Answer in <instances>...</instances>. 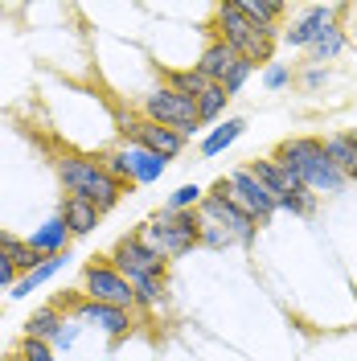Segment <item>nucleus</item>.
I'll return each mask as SVG.
<instances>
[{"label":"nucleus","mask_w":357,"mask_h":361,"mask_svg":"<svg viewBox=\"0 0 357 361\" xmlns=\"http://www.w3.org/2000/svg\"><path fill=\"white\" fill-rule=\"evenodd\" d=\"M275 160H279V164H288L291 173H300L304 189H313V193H341V189H345V180H349L333 160H329L325 140H316V135H296V140H284V144L275 148Z\"/></svg>","instance_id":"f257e3e1"},{"label":"nucleus","mask_w":357,"mask_h":361,"mask_svg":"<svg viewBox=\"0 0 357 361\" xmlns=\"http://www.w3.org/2000/svg\"><path fill=\"white\" fill-rule=\"evenodd\" d=\"M58 177L66 185L70 197H83V202L99 205V214H107L119 205L123 197V180H115L103 160H90V157H62L58 160Z\"/></svg>","instance_id":"f03ea898"},{"label":"nucleus","mask_w":357,"mask_h":361,"mask_svg":"<svg viewBox=\"0 0 357 361\" xmlns=\"http://www.w3.org/2000/svg\"><path fill=\"white\" fill-rule=\"evenodd\" d=\"M214 33H218V42H226L250 66H263V62H271V54H275V33L271 29H259L250 17H243L238 0H226L222 8H218Z\"/></svg>","instance_id":"7ed1b4c3"},{"label":"nucleus","mask_w":357,"mask_h":361,"mask_svg":"<svg viewBox=\"0 0 357 361\" xmlns=\"http://www.w3.org/2000/svg\"><path fill=\"white\" fill-rule=\"evenodd\" d=\"M140 238L157 250L160 259H181V255H189L193 247H201V218H198V209H189V214L160 209L157 218L144 222Z\"/></svg>","instance_id":"20e7f679"},{"label":"nucleus","mask_w":357,"mask_h":361,"mask_svg":"<svg viewBox=\"0 0 357 361\" xmlns=\"http://www.w3.org/2000/svg\"><path fill=\"white\" fill-rule=\"evenodd\" d=\"M140 115H144V119H152V123H160V128H173V132H181V135H193V132H198V123H201V119H198V103H193V99H185V94H177L169 82L144 94Z\"/></svg>","instance_id":"39448f33"},{"label":"nucleus","mask_w":357,"mask_h":361,"mask_svg":"<svg viewBox=\"0 0 357 361\" xmlns=\"http://www.w3.org/2000/svg\"><path fill=\"white\" fill-rule=\"evenodd\" d=\"M198 214L205 218V222L222 226L234 243H243V247H250V243H255V230H259V222H255L246 209H238V205L230 202V180H226V177L218 180L210 193H205V202H201Z\"/></svg>","instance_id":"423d86ee"},{"label":"nucleus","mask_w":357,"mask_h":361,"mask_svg":"<svg viewBox=\"0 0 357 361\" xmlns=\"http://www.w3.org/2000/svg\"><path fill=\"white\" fill-rule=\"evenodd\" d=\"M103 160V169L111 173L115 180H123V185H152V180L164 177V169H169V160H160L157 152H148V148H140V144H119L115 152H107Z\"/></svg>","instance_id":"0eeeda50"},{"label":"nucleus","mask_w":357,"mask_h":361,"mask_svg":"<svg viewBox=\"0 0 357 361\" xmlns=\"http://www.w3.org/2000/svg\"><path fill=\"white\" fill-rule=\"evenodd\" d=\"M115 128L123 132L128 144H140V148H148V152H157L160 160H173L185 152V135L173 132V128H160L152 119H144V115L135 111H119L115 115Z\"/></svg>","instance_id":"6e6552de"},{"label":"nucleus","mask_w":357,"mask_h":361,"mask_svg":"<svg viewBox=\"0 0 357 361\" xmlns=\"http://www.w3.org/2000/svg\"><path fill=\"white\" fill-rule=\"evenodd\" d=\"M83 295L95 300V304H111V308H123V312H132L135 308V288L128 275H119L111 263H87L83 271Z\"/></svg>","instance_id":"1a4fd4ad"},{"label":"nucleus","mask_w":357,"mask_h":361,"mask_svg":"<svg viewBox=\"0 0 357 361\" xmlns=\"http://www.w3.org/2000/svg\"><path fill=\"white\" fill-rule=\"evenodd\" d=\"M111 267L119 271V275H128L132 283H140V279H148V275H164V271H169V259H160L140 234H123L111 250Z\"/></svg>","instance_id":"9d476101"},{"label":"nucleus","mask_w":357,"mask_h":361,"mask_svg":"<svg viewBox=\"0 0 357 361\" xmlns=\"http://www.w3.org/2000/svg\"><path fill=\"white\" fill-rule=\"evenodd\" d=\"M226 180H230V202L238 205V209H246L255 222H271V214L279 209V197L250 169H234Z\"/></svg>","instance_id":"9b49d317"},{"label":"nucleus","mask_w":357,"mask_h":361,"mask_svg":"<svg viewBox=\"0 0 357 361\" xmlns=\"http://www.w3.org/2000/svg\"><path fill=\"white\" fill-rule=\"evenodd\" d=\"M70 316L78 320V324H90V329H103L111 341L128 337V329H132V312H123V308H111V304H95V300H78V304H70Z\"/></svg>","instance_id":"f8f14e48"},{"label":"nucleus","mask_w":357,"mask_h":361,"mask_svg":"<svg viewBox=\"0 0 357 361\" xmlns=\"http://www.w3.org/2000/svg\"><path fill=\"white\" fill-rule=\"evenodd\" d=\"M333 13H337L333 4H313V8H304V17L284 33V45H291V49H313V42L333 25Z\"/></svg>","instance_id":"ddd939ff"},{"label":"nucleus","mask_w":357,"mask_h":361,"mask_svg":"<svg viewBox=\"0 0 357 361\" xmlns=\"http://www.w3.org/2000/svg\"><path fill=\"white\" fill-rule=\"evenodd\" d=\"M246 169H250L255 177L263 180V185H267V189L275 193V197H288V193H296V189H304V180H300V173H291L288 164H279L275 157L250 160Z\"/></svg>","instance_id":"4468645a"},{"label":"nucleus","mask_w":357,"mask_h":361,"mask_svg":"<svg viewBox=\"0 0 357 361\" xmlns=\"http://www.w3.org/2000/svg\"><path fill=\"white\" fill-rule=\"evenodd\" d=\"M234 66H238V54H234L226 42H218V37L205 45V49H201V58H198V70L210 78V82H218V87L226 82V74H230Z\"/></svg>","instance_id":"2eb2a0df"},{"label":"nucleus","mask_w":357,"mask_h":361,"mask_svg":"<svg viewBox=\"0 0 357 361\" xmlns=\"http://www.w3.org/2000/svg\"><path fill=\"white\" fill-rule=\"evenodd\" d=\"M74 238L70 234V226H66V218L58 214V218H49V222H42L37 230H33V238H29V247L37 250V255H66V243Z\"/></svg>","instance_id":"dca6fc26"},{"label":"nucleus","mask_w":357,"mask_h":361,"mask_svg":"<svg viewBox=\"0 0 357 361\" xmlns=\"http://www.w3.org/2000/svg\"><path fill=\"white\" fill-rule=\"evenodd\" d=\"M62 324H66V312L58 308V304H45V308H37V312L25 320V337L33 341H58V333H62Z\"/></svg>","instance_id":"f3484780"},{"label":"nucleus","mask_w":357,"mask_h":361,"mask_svg":"<svg viewBox=\"0 0 357 361\" xmlns=\"http://www.w3.org/2000/svg\"><path fill=\"white\" fill-rule=\"evenodd\" d=\"M62 218H66V226H70V234L74 238H83V234H95L99 230V205H90V202H83V197H66L62 202Z\"/></svg>","instance_id":"a211bd4d"},{"label":"nucleus","mask_w":357,"mask_h":361,"mask_svg":"<svg viewBox=\"0 0 357 361\" xmlns=\"http://www.w3.org/2000/svg\"><path fill=\"white\" fill-rule=\"evenodd\" d=\"M0 250L8 255V263L21 271V275H29L33 267H42L45 263V255H37V250L29 247V238H13L8 230H0Z\"/></svg>","instance_id":"6ab92c4d"},{"label":"nucleus","mask_w":357,"mask_h":361,"mask_svg":"<svg viewBox=\"0 0 357 361\" xmlns=\"http://www.w3.org/2000/svg\"><path fill=\"white\" fill-rule=\"evenodd\" d=\"M66 263H70V255H49L42 267H33L29 275H21V279H17V288H13V300H25L29 292H37V288H42V283H49V279H54L58 271L66 267Z\"/></svg>","instance_id":"aec40b11"},{"label":"nucleus","mask_w":357,"mask_h":361,"mask_svg":"<svg viewBox=\"0 0 357 361\" xmlns=\"http://www.w3.org/2000/svg\"><path fill=\"white\" fill-rule=\"evenodd\" d=\"M132 288H135V308L152 312V308H160L169 300V275H148V279H140Z\"/></svg>","instance_id":"412c9836"},{"label":"nucleus","mask_w":357,"mask_h":361,"mask_svg":"<svg viewBox=\"0 0 357 361\" xmlns=\"http://www.w3.org/2000/svg\"><path fill=\"white\" fill-rule=\"evenodd\" d=\"M243 132H246L243 119H226L222 128H214V132L201 140V157H218V152H226V148H230V144H234Z\"/></svg>","instance_id":"4be33fe9"},{"label":"nucleus","mask_w":357,"mask_h":361,"mask_svg":"<svg viewBox=\"0 0 357 361\" xmlns=\"http://www.w3.org/2000/svg\"><path fill=\"white\" fill-rule=\"evenodd\" d=\"M238 8H243V17H250L259 29H271V33H275V21L284 17V4H275V0H238Z\"/></svg>","instance_id":"5701e85b"},{"label":"nucleus","mask_w":357,"mask_h":361,"mask_svg":"<svg viewBox=\"0 0 357 361\" xmlns=\"http://www.w3.org/2000/svg\"><path fill=\"white\" fill-rule=\"evenodd\" d=\"M169 87L177 90V94H185V99H193V103H198L201 94H205V87H210V78H205L198 66H193V70H173V74H169Z\"/></svg>","instance_id":"b1692460"},{"label":"nucleus","mask_w":357,"mask_h":361,"mask_svg":"<svg viewBox=\"0 0 357 361\" xmlns=\"http://www.w3.org/2000/svg\"><path fill=\"white\" fill-rule=\"evenodd\" d=\"M341 49H345V29H341V25H329V29L313 42L308 54H313V62H333Z\"/></svg>","instance_id":"393cba45"},{"label":"nucleus","mask_w":357,"mask_h":361,"mask_svg":"<svg viewBox=\"0 0 357 361\" xmlns=\"http://www.w3.org/2000/svg\"><path fill=\"white\" fill-rule=\"evenodd\" d=\"M226 103H230V94H226V90L218 87V82H210V87H205V94L198 99V119H201V123L218 119V115L226 111Z\"/></svg>","instance_id":"a878e982"},{"label":"nucleus","mask_w":357,"mask_h":361,"mask_svg":"<svg viewBox=\"0 0 357 361\" xmlns=\"http://www.w3.org/2000/svg\"><path fill=\"white\" fill-rule=\"evenodd\" d=\"M325 148H329V160H333L337 169L349 177V169H353V160H357V148L349 144V135H329V140H325Z\"/></svg>","instance_id":"bb28decb"},{"label":"nucleus","mask_w":357,"mask_h":361,"mask_svg":"<svg viewBox=\"0 0 357 361\" xmlns=\"http://www.w3.org/2000/svg\"><path fill=\"white\" fill-rule=\"evenodd\" d=\"M201 202H205V189H201V185H181L177 193L169 197V205H164V209L189 214V209H201Z\"/></svg>","instance_id":"cd10ccee"},{"label":"nucleus","mask_w":357,"mask_h":361,"mask_svg":"<svg viewBox=\"0 0 357 361\" xmlns=\"http://www.w3.org/2000/svg\"><path fill=\"white\" fill-rule=\"evenodd\" d=\"M279 209L308 218V214H316V193L313 189H296V193H288V197H279Z\"/></svg>","instance_id":"c85d7f7f"},{"label":"nucleus","mask_w":357,"mask_h":361,"mask_svg":"<svg viewBox=\"0 0 357 361\" xmlns=\"http://www.w3.org/2000/svg\"><path fill=\"white\" fill-rule=\"evenodd\" d=\"M201 218V214H198ZM201 247H214V250H226V247H234V238L226 234L222 226H214V222H205L201 218Z\"/></svg>","instance_id":"c756f323"},{"label":"nucleus","mask_w":357,"mask_h":361,"mask_svg":"<svg viewBox=\"0 0 357 361\" xmlns=\"http://www.w3.org/2000/svg\"><path fill=\"white\" fill-rule=\"evenodd\" d=\"M17 357H21V361H58L49 341H33V337L21 341V353H17Z\"/></svg>","instance_id":"7c9ffc66"},{"label":"nucleus","mask_w":357,"mask_h":361,"mask_svg":"<svg viewBox=\"0 0 357 361\" xmlns=\"http://www.w3.org/2000/svg\"><path fill=\"white\" fill-rule=\"evenodd\" d=\"M250 70H255V66H250V62H243V58H238V66H234V70H230V74H226L222 90H226V94H230V99H234V94L243 90V82H246V78H250Z\"/></svg>","instance_id":"2f4dec72"},{"label":"nucleus","mask_w":357,"mask_h":361,"mask_svg":"<svg viewBox=\"0 0 357 361\" xmlns=\"http://www.w3.org/2000/svg\"><path fill=\"white\" fill-rule=\"evenodd\" d=\"M78 333H83V324H78L74 316H66V324H62V333H58V341H54V349H62V353H66L70 345L78 341Z\"/></svg>","instance_id":"473e14b6"},{"label":"nucleus","mask_w":357,"mask_h":361,"mask_svg":"<svg viewBox=\"0 0 357 361\" xmlns=\"http://www.w3.org/2000/svg\"><path fill=\"white\" fill-rule=\"evenodd\" d=\"M263 82H267V90H284V87L291 82V70L275 62V66H267V74H263Z\"/></svg>","instance_id":"72a5a7b5"},{"label":"nucleus","mask_w":357,"mask_h":361,"mask_svg":"<svg viewBox=\"0 0 357 361\" xmlns=\"http://www.w3.org/2000/svg\"><path fill=\"white\" fill-rule=\"evenodd\" d=\"M17 279H21V271L8 263V255L0 250V288H17Z\"/></svg>","instance_id":"f704fd0d"},{"label":"nucleus","mask_w":357,"mask_h":361,"mask_svg":"<svg viewBox=\"0 0 357 361\" xmlns=\"http://www.w3.org/2000/svg\"><path fill=\"white\" fill-rule=\"evenodd\" d=\"M325 78H329V70H308V74H304V87L316 90L320 82H325Z\"/></svg>","instance_id":"c9c22d12"},{"label":"nucleus","mask_w":357,"mask_h":361,"mask_svg":"<svg viewBox=\"0 0 357 361\" xmlns=\"http://www.w3.org/2000/svg\"><path fill=\"white\" fill-rule=\"evenodd\" d=\"M345 135H349V144H353V148H357V128H353V132H345Z\"/></svg>","instance_id":"e433bc0d"},{"label":"nucleus","mask_w":357,"mask_h":361,"mask_svg":"<svg viewBox=\"0 0 357 361\" xmlns=\"http://www.w3.org/2000/svg\"><path fill=\"white\" fill-rule=\"evenodd\" d=\"M8 361H21V357H8Z\"/></svg>","instance_id":"4c0bfd02"}]
</instances>
